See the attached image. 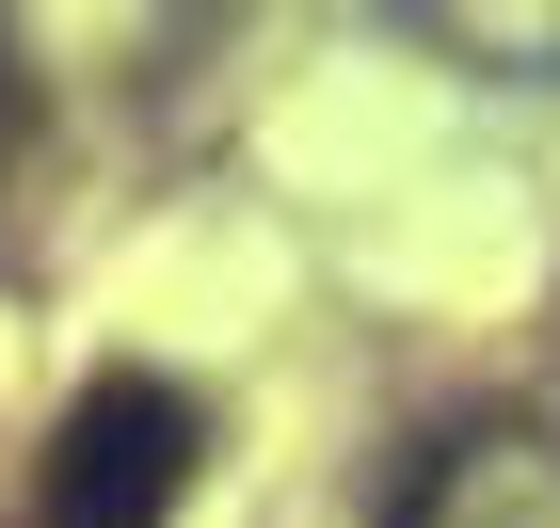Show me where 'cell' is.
<instances>
[{"label": "cell", "mask_w": 560, "mask_h": 528, "mask_svg": "<svg viewBox=\"0 0 560 528\" xmlns=\"http://www.w3.org/2000/svg\"><path fill=\"white\" fill-rule=\"evenodd\" d=\"M176 481H192V400L113 368V385L65 400V448H48V513L65 528H161Z\"/></svg>", "instance_id": "1"}]
</instances>
